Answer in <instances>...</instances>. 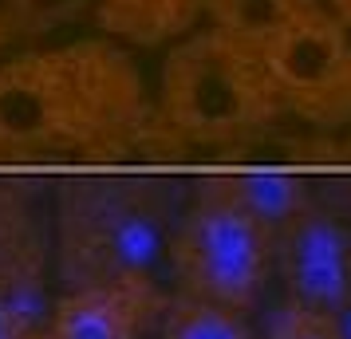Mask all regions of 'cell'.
Listing matches in <instances>:
<instances>
[{"label": "cell", "mask_w": 351, "mask_h": 339, "mask_svg": "<svg viewBox=\"0 0 351 339\" xmlns=\"http://www.w3.org/2000/svg\"><path fill=\"white\" fill-rule=\"evenodd\" d=\"M166 339H249V327L241 312L206 304V300H186L166 323Z\"/></svg>", "instance_id": "8992f818"}, {"label": "cell", "mask_w": 351, "mask_h": 339, "mask_svg": "<svg viewBox=\"0 0 351 339\" xmlns=\"http://www.w3.org/2000/svg\"><path fill=\"white\" fill-rule=\"evenodd\" d=\"M276 257L288 284V304L332 316L351 296V237L335 217L304 210L276 233Z\"/></svg>", "instance_id": "3957f363"}, {"label": "cell", "mask_w": 351, "mask_h": 339, "mask_svg": "<svg viewBox=\"0 0 351 339\" xmlns=\"http://www.w3.org/2000/svg\"><path fill=\"white\" fill-rule=\"evenodd\" d=\"M64 264L75 288L87 284H138L166 253V225L143 201L111 194L71 197L60 213Z\"/></svg>", "instance_id": "7a4b0ae2"}, {"label": "cell", "mask_w": 351, "mask_h": 339, "mask_svg": "<svg viewBox=\"0 0 351 339\" xmlns=\"http://www.w3.org/2000/svg\"><path fill=\"white\" fill-rule=\"evenodd\" d=\"M138 284H87L60 300L51 339H138Z\"/></svg>", "instance_id": "277c9868"}, {"label": "cell", "mask_w": 351, "mask_h": 339, "mask_svg": "<svg viewBox=\"0 0 351 339\" xmlns=\"http://www.w3.org/2000/svg\"><path fill=\"white\" fill-rule=\"evenodd\" d=\"M328 320H332V327H335V336H339V339H351V296L343 300V307H339V312H332V316H328Z\"/></svg>", "instance_id": "9c48e42d"}, {"label": "cell", "mask_w": 351, "mask_h": 339, "mask_svg": "<svg viewBox=\"0 0 351 339\" xmlns=\"http://www.w3.org/2000/svg\"><path fill=\"white\" fill-rule=\"evenodd\" d=\"M174 264L193 300L249 312L269 280L272 237L229 197H206L174 233Z\"/></svg>", "instance_id": "6da1fadb"}, {"label": "cell", "mask_w": 351, "mask_h": 339, "mask_svg": "<svg viewBox=\"0 0 351 339\" xmlns=\"http://www.w3.org/2000/svg\"><path fill=\"white\" fill-rule=\"evenodd\" d=\"M24 4H28L32 12H40V16H60V12L71 8L75 0H24Z\"/></svg>", "instance_id": "30bf717a"}, {"label": "cell", "mask_w": 351, "mask_h": 339, "mask_svg": "<svg viewBox=\"0 0 351 339\" xmlns=\"http://www.w3.org/2000/svg\"><path fill=\"white\" fill-rule=\"evenodd\" d=\"M269 339H339L328 316L304 312V307L288 304L269 320Z\"/></svg>", "instance_id": "52a82bcc"}, {"label": "cell", "mask_w": 351, "mask_h": 339, "mask_svg": "<svg viewBox=\"0 0 351 339\" xmlns=\"http://www.w3.org/2000/svg\"><path fill=\"white\" fill-rule=\"evenodd\" d=\"M0 339H24V320L8 300V292H0Z\"/></svg>", "instance_id": "ba28073f"}, {"label": "cell", "mask_w": 351, "mask_h": 339, "mask_svg": "<svg viewBox=\"0 0 351 339\" xmlns=\"http://www.w3.org/2000/svg\"><path fill=\"white\" fill-rule=\"evenodd\" d=\"M221 197H229L241 213H249L269 237H276L292 217L304 213V186L292 174H276V170L241 174L221 186Z\"/></svg>", "instance_id": "5b68a950"}]
</instances>
